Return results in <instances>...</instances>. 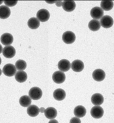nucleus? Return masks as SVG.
Here are the masks:
<instances>
[{"mask_svg":"<svg viewBox=\"0 0 114 123\" xmlns=\"http://www.w3.org/2000/svg\"><path fill=\"white\" fill-rule=\"evenodd\" d=\"M114 7V2L112 1H102L101 2V8L105 11H109Z\"/></svg>","mask_w":114,"mask_h":123,"instance_id":"obj_25","label":"nucleus"},{"mask_svg":"<svg viewBox=\"0 0 114 123\" xmlns=\"http://www.w3.org/2000/svg\"><path fill=\"white\" fill-rule=\"evenodd\" d=\"M100 25L103 28L108 29L111 28L114 25V19L112 17L108 15L103 16L100 20Z\"/></svg>","mask_w":114,"mask_h":123,"instance_id":"obj_3","label":"nucleus"},{"mask_svg":"<svg viewBox=\"0 0 114 123\" xmlns=\"http://www.w3.org/2000/svg\"><path fill=\"white\" fill-rule=\"evenodd\" d=\"M1 63H2V60H1V58L0 57V65L1 64Z\"/></svg>","mask_w":114,"mask_h":123,"instance_id":"obj_35","label":"nucleus"},{"mask_svg":"<svg viewBox=\"0 0 114 123\" xmlns=\"http://www.w3.org/2000/svg\"><path fill=\"white\" fill-rule=\"evenodd\" d=\"M1 42L3 45L6 46H10L13 42V37L11 34L4 33L1 37Z\"/></svg>","mask_w":114,"mask_h":123,"instance_id":"obj_11","label":"nucleus"},{"mask_svg":"<svg viewBox=\"0 0 114 123\" xmlns=\"http://www.w3.org/2000/svg\"><path fill=\"white\" fill-rule=\"evenodd\" d=\"M90 114L92 117L96 119L101 118L104 114L103 109L100 106H95L92 107L90 111Z\"/></svg>","mask_w":114,"mask_h":123,"instance_id":"obj_7","label":"nucleus"},{"mask_svg":"<svg viewBox=\"0 0 114 123\" xmlns=\"http://www.w3.org/2000/svg\"><path fill=\"white\" fill-rule=\"evenodd\" d=\"M55 4L58 7H60L62 6V4H63V2L61 1H57L55 2Z\"/></svg>","mask_w":114,"mask_h":123,"instance_id":"obj_29","label":"nucleus"},{"mask_svg":"<svg viewBox=\"0 0 114 123\" xmlns=\"http://www.w3.org/2000/svg\"><path fill=\"white\" fill-rule=\"evenodd\" d=\"M16 72V68L15 66L12 64H7L3 68L2 73L6 76L12 77L15 75Z\"/></svg>","mask_w":114,"mask_h":123,"instance_id":"obj_2","label":"nucleus"},{"mask_svg":"<svg viewBox=\"0 0 114 123\" xmlns=\"http://www.w3.org/2000/svg\"><path fill=\"white\" fill-rule=\"evenodd\" d=\"M58 68L62 72H67L71 68V63L66 59H63L59 61L58 63Z\"/></svg>","mask_w":114,"mask_h":123,"instance_id":"obj_10","label":"nucleus"},{"mask_svg":"<svg viewBox=\"0 0 114 123\" xmlns=\"http://www.w3.org/2000/svg\"><path fill=\"white\" fill-rule=\"evenodd\" d=\"M30 97L34 100H39L42 96V91L38 87L31 88L29 92Z\"/></svg>","mask_w":114,"mask_h":123,"instance_id":"obj_1","label":"nucleus"},{"mask_svg":"<svg viewBox=\"0 0 114 123\" xmlns=\"http://www.w3.org/2000/svg\"><path fill=\"white\" fill-rule=\"evenodd\" d=\"M2 74V70L1 69H0V76H1Z\"/></svg>","mask_w":114,"mask_h":123,"instance_id":"obj_34","label":"nucleus"},{"mask_svg":"<svg viewBox=\"0 0 114 123\" xmlns=\"http://www.w3.org/2000/svg\"><path fill=\"white\" fill-rule=\"evenodd\" d=\"M10 13H11V12L8 7L5 5L0 6V18L2 19L8 18L10 16Z\"/></svg>","mask_w":114,"mask_h":123,"instance_id":"obj_19","label":"nucleus"},{"mask_svg":"<svg viewBox=\"0 0 114 123\" xmlns=\"http://www.w3.org/2000/svg\"><path fill=\"white\" fill-rule=\"evenodd\" d=\"M44 115L47 118L50 119H54L57 117V111L56 109L53 107H49L44 111Z\"/></svg>","mask_w":114,"mask_h":123,"instance_id":"obj_17","label":"nucleus"},{"mask_svg":"<svg viewBox=\"0 0 114 123\" xmlns=\"http://www.w3.org/2000/svg\"><path fill=\"white\" fill-rule=\"evenodd\" d=\"M55 1H46V2L47 3H49V4H53V3H55Z\"/></svg>","mask_w":114,"mask_h":123,"instance_id":"obj_32","label":"nucleus"},{"mask_svg":"<svg viewBox=\"0 0 114 123\" xmlns=\"http://www.w3.org/2000/svg\"><path fill=\"white\" fill-rule=\"evenodd\" d=\"M62 38L65 43L71 44L75 42L76 36L73 32L71 31H67L63 34Z\"/></svg>","mask_w":114,"mask_h":123,"instance_id":"obj_5","label":"nucleus"},{"mask_svg":"<svg viewBox=\"0 0 114 123\" xmlns=\"http://www.w3.org/2000/svg\"><path fill=\"white\" fill-rule=\"evenodd\" d=\"M92 104L96 106H100L104 102V97L99 93H96L92 96L91 98Z\"/></svg>","mask_w":114,"mask_h":123,"instance_id":"obj_14","label":"nucleus"},{"mask_svg":"<svg viewBox=\"0 0 114 123\" xmlns=\"http://www.w3.org/2000/svg\"><path fill=\"white\" fill-rule=\"evenodd\" d=\"M52 79L57 84L63 83L66 80V75L62 71H56L53 74Z\"/></svg>","mask_w":114,"mask_h":123,"instance_id":"obj_8","label":"nucleus"},{"mask_svg":"<svg viewBox=\"0 0 114 123\" xmlns=\"http://www.w3.org/2000/svg\"><path fill=\"white\" fill-rule=\"evenodd\" d=\"M2 51H3V47L1 46V45H0V54L2 52Z\"/></svg>","mask_w":114,"mask_h":123,"instance_id":"obj_33","label":"nucleus"},{"mask_svg":"<svg viewBox=\"0 0 114 123\" xmlns=\"http://www.w3.org/2000/svg\"><path fill=\"white\" fill-rule=\"evenodd\" d=\"M3 1H0V5H1L2 4V3H3Z\"/></svg>","mask_w":114,"mask_h":123,"instance_id":"obj_36","label":"nucleus"},{"mask_svg":"<svg viewBox=\"0 0 114 123\" xmlns=\"http://www.w3.org/2000/svg\"><path fill=\"white\" fill-rule=\"evenodd\" d=\"M92 78L97 82H101L104 80L105 73L104 71L101 69H96L92 73Z\"/></svg>","mask_w":114,"mask_h":123,"instance_id":"obj_13","label":"nucleus"},{"mask_svg":"<svg viewBox=\"0 0 114 123\" xmlns=\"http://www.w3.org/2000/svg\"><path fill=\"white\" fill-rule=\"evenodd\" d=\"M88 28L92 31L96 32L99 30L101 28L100 22L96 20H92L88 23Z\"/></svg>","mask_w":114,"mask_h":123,"instance_id":"obj_24","label":"nucleus"},{"mask_svg":"<svg viewBox=\"0 0 114 123\" xmlns=\"http://www.w3.org/2000/svg\"><path fill=\"white\" fill-rule=\"evenodd\" d=\"M74 114L75 117L78 118L83 117L86 114V110L82 105H78L74 109Z\"/></svg>","mask_w":114,"mask_h":123,"instance_id":"obj_20","label":"nucleus"},{"mask_svg":"<svg viewBox=\"0 0 114 123\" xmlns=\"http://www.w3.org/2000/svg\"><path fill=\"white\" fill-rule=\"evenodd\" d=\"M45 110H46V109H44V108L41 107V108H40L39 109V111H40V112H41V113H44Z\"/></svg>","mask_w":114,"mask_h":123,"instance_id":"obj_31","label":"nucleus"},{"mask_svg":"<svg viewBox=\"0 0 114 123\" xmlns=\"http://www.w3.org/2000/svg\"><path fill=\"white\" fill-rule=\"evenodd\" d=\"M90 15L93 19L97 20L101 19L104 15V12L100 7H95L91 9Z\"/></svg>","mask_w":114,"mask_h":123,"instance_id":"obj_9","label":"nucleus"},{"mask_svg":"<svg viewBox=\"0 0 114 123\" xmlns=\"http://www.w3.org/2000/svg\"><path fill=\"white\" fill-rule=\"evenodd\" d=\"M37 19L39 21L44 22L47 21L50 17V12L46 9H41L37 12Z\"/></svg>","mask_w":114,"mask_h":123,"instance_id":"obj_4","label":"nucleus"},{"mask_svg":"<svg viewBox=\"0 0 114 123\" xmlns=\"http://www.w3.org/2000/svg\"><path fill=\"white\" fill-rule=\"evenodd\" d=\"M39 113V108L36 105H30L27 109V113L30 117H36Z\"/></svg>","mask_w":114,"mask_h":123,"instance_id":"obj_18","label":"nucleus"},{"mask_svg":"<svg viewBox=\"0 0 114 123\" xmlns=\"http://www.w3.org/2000/svg\"><path fill=\"white\" fill-rule=\"evenodd\" d=\"M71 67L72 69L75 72L79 73L84 69V64L82 61L76 60L72 62L71 64Z\"/></svg>","mask_w":114,"mask_h":123,"instance_id":"obj_12","label":"nucleus"},{"mask_svg":"<svg viewBox=\"0 0 114 123\" xmlns=\"http://www.w3.org/2000/svg\"><path fill=\"white\" fill-rule=\"evenodd\" d=\"M3 55L7 59H11L16 55V50L15 48L12 46H5L3 48Z\"/></svg>","mask_w":114,"mask_h":123,"instance_id":"obj_6","label":"nucleus"},{"mask_svg":"<svg viewBox=\"0 0 114 123\" xmlns=\"http://www.w3.org/2000/svg\"><path fill=\"white\" fill-rule=\"evenodd\" d=\"M15 79L19 83H23L27 79V74L24 71H18L15 74Z\"/></svg>","mask_w":114,"mask_h":123,"instance_id":"obj_21","label":"nucleus"},{"mask_svg":"<svg viewBox=\"0 0 114 123\" xmlns=\"http://www.w3.org/2000/svg\"><path fill=\"white\" fill-rule=\"evenodd\" d=\"M27 25L29 27L33 30H35L38 29L40 26V21L37 19V18L33 17L30 18L27 22Z\"/></svg>","mask_w":114,"mask_h":123,"instance_id":"obj_23","label":"nucleus"},{"mask_svg":"<svg viewBox=\"0 0 114 123\" xmlns=\"http://www.w3.org/2000/svg\"><path fill=\"white\" fill-rule=\"evenodd\" d=\"M70 123H81V121L79 118L74 117L70 119Z\"/></svg>","mask_w":114,"mask_h":123,"instance_id":"obj_28","label":"nucleus"},{"mask_svg":"<svg viewBox=\"0 0 114 123\" xmlns=\"http://www.w3.org/2000/svg\"><path fill=\"white\" fill-rule=\"evenodd\" d=\"M19 103L23 107H28L32 104V99L29 96H22L20 98Z\"/></svg>","mask_w":114,"mask_h":123,"instance_id":"obj_22","label":"nucleus"},{"mask_svg":"<svg viewBox=\"0 0 114 123\" xmlns=\"http://www.w3.org/2000/svg\"><path fill=\"white\" fill-rule=\"evenodd\" d=\"M15 67L19 71H23L26 69L27 64L26 62L22 60H19L17 61L15 64Z\"/></svg>","mask_w":114,"mask_h":123,"instance_id":"obj_26","label":"nucleus"},{"mask_svg":"<svg viewBox=\"0 0 114 123\" xmlns=\"http://www.w3.org/2000/svg\"><path fill=\"white\" fill-rule=\"evenodd\" d=\"M66 96L65 91L61 88H57L53 92V97L57 101L63 100Z\"/></svg>","mask_w":114,"mask_h":123,"instance_id":"obj_16","label":"nucleus"},{"mask_svg":"<svg viewBox=\"0 0 114 123\" xmlns=\"http://www.w3.org/2000/svg\"><path fill=\"white\" fill-rule=\"evenodd\" d=\"M5 3V6H7V7H13L15 6L17 3H18V1H5L4 2Z\"/></svg>","mask_w":114,"mask_h":123,"instance_id":"obj_27","label":"nucleus"},{"mask_svg":"<svg viewBox=\"0 0 114 123\" xmlns=\"http://www.w3.org/2000/svg\"><path fill=\"white\" fill-rule=\"evenodd\" d=\"M63 8L66 12H73L76 7V4L73 1H65L62 4Z\"/></svg>","mask_w":114,"mask_h":123,"instance_id":"obj_15","label":"nucleus"},{"mask_svg":"<svg viewBox=\"0 0 114 123\" xmlns=\"http://www.w3.org/2000/svg\"><path fill=\"white\" fill-rule=\"evenodd\" d=\"M49 123H59L55 119H50V121L49 122Z\"/></svg>","mask_w":114,"mask_h":123,"instance_id":"obj_30","label":"nucleus"}]
</instances>
